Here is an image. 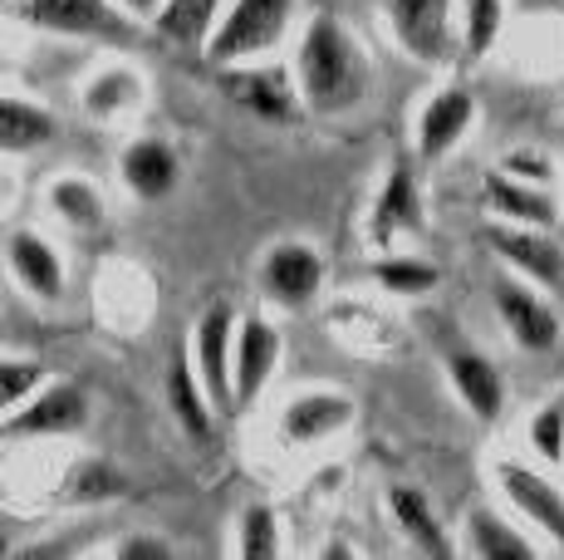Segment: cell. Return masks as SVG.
<instances>
[{
    "label": "cell",
    "mask_w": 564,
    "mask_h": 560,
    "mask_svg": "<svg viewBox=\"0 0 564 560\" xmlns=\"http://www.w3.org/2000/svg\"><path fill=\"white\" fill-rule=\"evenodd\" d=\"M373 280L388 295H427V290L442 286V271L437 261H422V256H378Z\"/></svg>",
    "instance_id": "obj_27"
},
{
    "label": "cell",
    "mask_w": 564,
    "mask_h": 560,
    "mask_svg": "<svg viewBox=\"0 0 564 560\" xmlns=\"http://www.w3.org/2000/svg\"><path fill=\"white\" fill-rule=\"evenodd\" d=\"M45 384V369L30 359H0V423Z\"/></svg>",
    "instance_id": "obj_32"
},
{
    "label": "cell",
    "mask_w": 564,
    "mask_h": 560,
    "mask_svg": "<svg viewBox=\"0 0 564 560\" xmlns=\"http://www.w3.org/2000/svg\"><path fill=\"white\" fill-rule=\"evenodd\" d=\"M285 551V536H280V521L270 506H246L241 526H236V556L246 560H275Z\"/></svg>",
    "instance_id": "obj_29"
},
{
    "label": "cell",
    "mask_w": 564,
    "mask_h": 560,
    "mask_svg": "<svg viewBox=\"0 0 564 560\" xmlns=\"http://www.w3.org/2000/svg\"><path fill=\"white\" fill-rule=\"evenodd\" d=\"M89 423V394L69 379H45L15 413L0 423L10 438H54V433H79Z\"/></svg>",
    "instance_id": "obj_10"
},
{
    "label": "cell",
    "mask_w": 564,
    "mask_h": 560,
    "mask_svg": "<svg viewBox=\"0 0 564 560\" xmlns=\"http://www.w3.org/2000/svg\"><path fill=\"white\" fill-rule=\"evenodd\" d=\"M0 6H10V0H0Z\"/></svg>",
    "instance_id": "obj_37"
},
{
    "label": "cell",
    "mask_w": 564,
    "mask_h": 560,
    "mask_svg": "<svg viewBox=\"0 0 564 560\" xmlns=\"http://www.w3.org/2000/svg\"><path fill=\"white\" fill-rule=\"evenodd\" d=\"M290 25H295V0H226V10H221V20H216L202 55H206V64H216V69L270 60L285 45Z\"/></svg>",
    "instance_id": "obj_2"
},
{
    "label": "cell",
    "mask_w": 564,
    "mask_h": 560,
    "mask_svg": "<svg viewBox=\"0 0 564 560\" xmlns=\"http://www.w3.org/2000/svg\"><path fill=\"white\" fill-rule=\"evenodd\" d=\"M447 384L457 394V403L481 423H496L506 413V379L486 354L476 349H452L447 354Z\"/></svg>",
    "instance_id": "obj_18"
},
{
    "label": "cell",
    "mask_w": 564,
    "mask_h": 560,
    "mask_svg": "<svg viewBox=\"0 0 564 560\" xmlns=\"http://www.w3.org/2000/svg\"><path fill=\"white\" fill-rule=\"evenodd\" d=\"M525 438H530V452L545 467H564V398H550V403H540L530 413Z\"/></svg>",
    "instance_id": "obj_30"
},
{
    "label": "cell",
    "mask_w": 564,
    "mask_h": 560,
    "mask_svg": "<svg viewBox=\"0 0 564 560\" xmlns=\"http://www.w3.org/2000/svg\"><path fill=\"white\" fill-rule=\"evenodd\" d=\"M6 266H10L15 286L25 290L30 300H45V305L64 300L69 276H64V256H59V246H54L50 236L30 231V226H25V231H15L6 241Z\"/></svg>",
    "instance_id": "obj_15"
},
{
    "label": "cell",
    "mask_w": 564,
    "mask_h": 560,
    "mask_svg": "<svg viewBox=\"0 0 564 560\" xmlns=\"http://www.w3.org/2000/svg\"><path fill=\"white\" fill-rule=\"evenodd\" d=\"M290 74H295L300 104H305L310 114H324V118L359 109L368 99V84H373L364 45L334 15H324V10L300 25Z\"/></svg>",
    "instance_id": "obj_1"
},
{
    "label": "cell",
    "mask_w": 564,
    "mask_h": 560,
    "mask_svg": "<svg viewBox=\"0 0 564 560\" xmlns=\"http://www.w3.org/2000/svg\"><path fill=\"white\" fill-rule=\"evenodd\" d=\"M221 10H226V0H162V10L153 15V30L162 40H172V45L206 50Z\"/></svg>",
    "instance_id": "obj_24"
},
{
    "label": "cell",
    "mask_w": 564,
    "mask_h": 560,
    "mask_svg": "<svg viewBox=\"0 0 564 560\" xmlns=\"http://www.w3.org/2000/svg\"><path fill=\"white\" fill-rule=\"evenodd\" d=\"M324 290V256L305 241H280L260 256V295L280 310H305Z\"/></svg>",
    "instance_id": "obj_11"
},
{
    "label": "cell",
    "mask_w": 564,
    "mask_h": 560,
    "mask_svg": "<svg viewBox=\"0 0 564 560\" xmlns=\"http://www.w3.org/2000/svg\"><path fill=\"white\" fill-rule=\"evenodd\" d=\"M123 182L128 192H133L138 202H162L172 197V187H177L182 177V163H177V148L167 143V138H133V143L123 148Z\"/></svg>",
    "instance_id": "obj_19"
},
{
    "label": "cell",
    "mask_w": 564,
    "mask_h": 560,
    "mask_svg": "<svg viewBox=\"0 0 564 560\" xmlns=\"http://www.w3.org/2000/svg\"><path fill=\"white\" fill-rule=\"evenodd\" d=\"M486 207H491L496 222L535 226V231H555V222H560V207H555V197H550V187L511 177L506 168L486 172Z\"/></svg>",
    "instance_id": "obj_16"
},
{
    "label": "cell",
    "mask_w": 564,
    "mask_h": 560,
    "mask_svg": "<svg viewBox=\"0 0 564 560\" xmlns=\"http://www.w3.org/2000/svg\"><path fill=\"white\" fill-rule=\"evenodd\" d=\"M501 25H506V0H466L462 10V55L466 60H486L501 40Z\"/></svg>",
    "instance_id": "obj_28"
},
{
    "label": "cell",
    "mask_w": 564,
    "mask_h": 560,
    "mask_svg": "<svg viewBox=\"0 0 564 560\" xmlns=\"http://www.w3.org/2000/svg\"><path fill=\"white\" fill-rule=\"evenodd\" d=\"M506 172H511V177H525V182H540V187H550V177H555V168L530 158V148H520L516 158H506Z\"/></svg>",
    "instance_id": "obj_34"
},
{
    "label": "cell",
    "mask_w": 564,
    "mask_h": 560,
    "mask_svg": "<svg viewBox=\"0 0 564 560\" xmlns=\"http://www.w3.org/2000/svg\"><path fill=\"white\" fill-rule=\"evenodd\" d=\"M54 138V118L45 104L0 94V153H35Z\"/></svg>",
    "instance_id": "obj_25"
},
{
    "label": "cell",
    "mask_w": 564,
    "mask_h": 560,
    "mask_svg": "<svg viewBox=\"0 0 564 560\" xmlns=\"http://www.w3.org/2000/svg\"><path fill=\"white\" fill-rule=\"evenodd\" d=\"M118 492H123V472L108 467V462H99V457L79 462V467H74V477H69V497L79 506H99L108 497H118Z\"/></svg>",
    "instance_id": "obj_31"
},
{
    "label": "cell",
    "mask_w": 564,
    "mask_h": 560,
    "mask_svg": "<svg viewBox=\"0 0 564 560\" xmlns=\"http://www.w3.org/2000/svg\"><path fill=\"white\" fill-rule=\"evenodd\" d=\"M388 511H393L398 531L408 536V546L417 556H432V560H447L457 556V541L447 536L442 516L432 511V497L417 487H388Z\"/></svg>",
    "instance_id": "obj_20"
},
{
    "label": "cell",
    "mask_w": 564,
    "mask_h": 560,
    "mask_svg": "<svg viewBox=\"0 0 564 560\" xmlns=\"http://www.w3.org/2000/svg\"><path fill=\"white\" fill-rule=\"evenodd\" d=\"M167 408H172L177 428L192 438V443H212L216 438V403L206 398L187 349H177L172 364H167Z\"/></svg>",
    "instance_id": "obj_21"
},
{
    "label": "cell",
    "mask_w": 564,
    "mask_h": 560,
    "mask_svg": "<svg viewBox=\"0 0 564 560\" xmlns=\"http://www.w3.org/2000/svg\"><path fill=\"white\" fill-rule=\"evenodd\" d=\"M383 20L398 50L417 64H452L462 50L457 0H383Z\"/></svg>",
    "instance_id": "obj_3"
},
{
    "label": "cell",
    "mask_w": 564,
    "mask_h": 560,
    "mask_svg": "<svg viewBox=\"0 0 564 560\" xmlns=\"http://www.w3.org/2000/svg\"><path fill=\"white\" fill-rule=\"evenodd\" d=\"M167 556H172V546L162 536H128L118 546V560H167Z\"/></svg>",
    "instance_id": "obj_33"
},
{
    "label": "cell",
    "mask_w": 564,
    "mask_h": 560,
    "mask_svg": "<svg viewBox=\"0 0 564 560\" xmlns=\"http://www.w3.org/2000/svg\"><path fill=\"white\" fill-rule=\"evenodd\" d=\"M476 128V99L466 89H437L427 104L417 109L412 123V148H417L422 163H442L452 148L462 143Z\"/></svg>",
    "instance_id": "obj_14"
},
{
    "label": "cell",
    "mask_w": 564,
    "mask_h": 560,
    "mask_svg": "<svg viewBox=\"0 0 564 560\" xmlns=\"http://www.w3.org/2000/svg\"><path fill=\"white\" fill-rule=\"evenodd\" d=\"M280 359H285V335L270 325L260 310H246L236 320L231 335V389H236V408L256 403L265 394V384L275 379Z\"/></svg>",
    "instance_id": "obj_8"
},
{
    "label": "cell",
    "mask_w": 564,
    "mask_h": 560,
    "mask_svg": "<svg viewBox=\"0 0 564 560\" xmlns=\"http://www.w3.org/2000/svg\"><path fill=\"white\" fill-rule=\"evenodd\" d=\"M359 403L339 389H305L295 398H285L280 408V438L290 448H319L329 438H339L344 428H354Z\"/></svg>",
    "instance_id": "obj_13"
},
{
    "label": "cell",
    "mask_w": 564,
    "mask_h": 560,
    "mask_svg": "<svg viewBox=\"0 0 564 560\" xmlns=\"http://www.w3.org/2000/svg\"><path fill=\"white\" fill-rule=\"evenodd\" d=\"M486 246L496 251V261H506L520 280H530V286H540V290H560L564 286V251L555 246V236L550 231L491 222L486 226Z\"/></svg>",
    "instance_id": "obj_12"
},
{
    "label": "cell",
    "mask_w": 564,
    "mask_h": 560,
    "mask_svg": "<svg viewBox=\"0 0 564 560\" xmlns=\"http://www.w3.org/2000/svg\"><path fill=\"white\" fill-rule=\"evenodd\" d=\"M422 226V192H417V177H412L408 163L388 168L383 187L373 192V207H368V246L388 251L398 231H412Z\"/></svg>",
    "instance_id": "obj_17"
},
{
    "label": "cell",
    "mask_w": 564,
    "mask_h": 560,
    "mask_svg": "<svg viewBox=\"0 0 564 560\" xmlns=\"http://www.w3.org/2000/svg\"><path fill=\"white\" fill-rule=\"evenodd\" d=\"M491 487L501 506H511L520 521H530L550 546L564 551V487L550 482L545 472H535L520 457H496L491 462Z\"/></svg>",
    "instance_id": "obj_4"
},
{
    "label": "cell",
    "mask_w": 564,
    "mask_h": 560,
    "mask_svg": "<svg viewBox=\"0 0 564 560\" xmlns=\"http://www.w3.org/2000/svg\"><path fill=\"white\" fill-rule=\"evenodd\" d=\"M148 99V79L138 64H104L99 74H94L89 84H84L79 104L89 118H99V123H113V118H133L143 109Z\"/></svg>",
    "instance_id": "obj_22"
},
{
    "label": "cell",
    "mask_w": 564,
    "mask_h": 560,
    "mask_svg": "<svg viewBox=\"0 0 564 560\" xmlns=\"http://www.w3.org/2000/svg\"><path fill=\"white\" fill-rule=\"evenodd\" d=\"M15 6L25 25H40L50 35H74V40H128L138 25L113 0H15Z\"/></svg>",
    "instance_id": "obj_9"
},
{
    "label": "cell",
    "mask_w": 564,
    "mask_h": 560,
    "mask_svg": "<svg viewBox=\"0 0 564 560\" xmlns=\"http://www.w3.org/2000/svg\"><path fill=\"white\" fill-rule=\"evenodd\" d=\"M462 551L481 556V560H535L540 556L535 546H530V536L516 531L511 516H501V511H471L466 516Z\"/></svg>",
    "instance_id": "obj_23"
},
{
    "label": "cell",
    "mask_w": 564,
    "mask_h": 560,
    "mask_svg": "<svg viewBox=\"0 0 564 560\" xmlns=\"http://www.w3.org/2000/svg\"><path fill=\"white\" fill-rule=\"evenodd\" d=\"M10 202H15V172H6V168H0V212H6Z\"/></svg>",
    "instance_id": "obj_36"
},
{
    "label": "cell",
    "mask_w": 564,
    "mask_h": 560,
    "mask_svg": "<svg viewBox=\"0 0 564 560\" xmlns=\"http://www.w3.org/2000/svg\"><path fill=\"white\" fill-rule=\"evenodd\" d=\"M221 94L231 104H241L246 114H256L260 123H295L300 118V89H295V74L285 64H226L221 69Z\"/></svg>",
    "instance_id": "obj_6"
},
{
    "label": "cell",
    "mask_w": 564,
    "mask_h": 560,
    "mask_svg": "<svg viewBox=\"0 0 564 560\" xmlns=\"http://www.w3.org/2000/svg\"><path fill=\"white\" fill-rule=\"evenodd\" d=\"M113 6L123 10L128 20H138V25H143V20H148V25H153V15L162 10V0H113Z\"/></svg>",
    "instance_id": "obj_35"
},
{
    "label": "cell",
    "mask_w": 564,
    "mask_h": 560,
    "mask_svg": "<svg viewBox=\"0 0 564 560\" xmlns=\"http://www.w3.org/2000/svg\"><path fill=\"white\" fill-rule=\"evenodd\" d=\"M231 335H236V310L226 300H212L202 310V320L192 325L187 354L197 369L206 398L216 403V413H236V389H231Z\"/></svg>",
    "instance_id": "obj_7"
},
{
    "label": "cell",
    "mask_w": 564,
    "mask_h": 560,
    "mask_svg": "<svg viewBox=\"0 0 564 560\" xmlns=\"http://www.w3.org/2000/svg\"><path fill=\"white\" fill-rule=\"evenodd\" d=\"M50 212L69 231H94L104 226V192L89 177H54L50 182Z\"/></svg>",
    "instance_id": "obj_26"
},
{
    "label": "cell",
    "mask_w": 564,
    "mask_h": 560,
    "mask_svg": "<svg viewBox=\"0 0 564 560\" xmlns=\"http://www.w3.org/2000/svg\"><path fill=\"white\" fill-rule=\"evenodd\" d=\"M491 300H496V320H501V330L516 340V349L550 354L560 344V335H564L560 310L550 305V295L540 286H530V280H520V276H501L491 286Z\"/></svg>",
    "instance_id": "obj_5"
}]
</instances>
